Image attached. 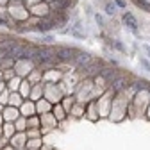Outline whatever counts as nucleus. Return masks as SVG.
Listing matches in <instances>:
<instances>
[{
  "label": "nucleus",
  "instance_id": "39448f33",
  "mask_svg": "<svg viewBox=\"0 0 150 150\" xmlns=\"http://www.w3.org/2000/svg\"><path fill=\"white\" fill-rule=\"evenodd\" d=\"M105 13H107L109 16H115V14H116V6L112 4V2H107V4H105Z\"/></svg>",
  "mask_w": 150,
  "mask_h": 150
},
{
  "label": "nucleus",
  "instance_id": "423d86ee",
  "mask_svg": "<svg viewBox=\"0 0 150 150\" xmlns=\"http://www.w3.org/2000/svg\"><path fill=\"white\" fill-rule=\"evenodd\" d=\"M116 4H118L120 7H123V6H125V4H123V0H116Z\"/></svg>",
  "mask_w": 150,
  "mask_h": 150
},
{
  "label": "nucleus",
  "instance_id": "7ed1b4c3",
  "mask_svg": "<svg viewBox=\"0 0 150 150\" xmlns=\"http://www.w3.org/2000/svg\"><path fill=\"white\" fill-rule=\"evenodd\" d=\"M123 23H125L130 30H132V32L138 30V20L134 18L132 13H123Z\"/></svg>",
  "mask_w": 150,
  "mask_h": 150
},
{
  "label": "nucleus",
  "instance_id": "f257e3e1",
  "mask_svg": "<svg viewBox=\"0 0 150 150\" xmlns=\"http://www.w3.org/2000/svg\"><path fill=\"white\" fill-rule=\"evenodd\" d=\"M75 50H70V48H59L57 52H55V55H57V59L61 61H66V63H75Z\"/></svg>",
  "mask_w": 150,
  "mask_h": 150
},
{
  "label": "nucleus",
  "instance_id": "0eeeda50",
  "mask_svg": "<svg viewBox=\"0 0 150 150\" xmlns=\"http://www.w3.org/2000/svg\"><path fill=\"white\" fill-rule=\"evenodd\" d=\"M145 50H146V54L150 55V45H145Z\"/></svg>",
  "mask_w": 150,
  "mask_h": 150
},
{
  "label": "nucleus",
  "instance_id": "20e7f679",
  "mask_svg": "<svg viewBox=\"0 0 150 150\" xmlns=\"http://www.w3.org/2000/svg\"><path fill=\"white\" fill-rule=\"evenodd\" d=\"M125 82H127V81H125L123 77H120V79H111V88L115 89V91H120Z\"/></svg>",
  "mask_w": 150,
  "mask_h": 150
},
{
  "label": "nucleus",
  "instance_id": "f03ea898",
  "mask_svg": "<svg viewBox=\"0 0 150 150\" xmlns=\"http://www.w3.org/2000/svg\"><path fill=\"white\" fill-rule=\"evenodd\" d=\"M89 63H91V55L88 52H77V54H75V64H77V66L86 68Z\"/></svg>",
  "mask_w": 150,
  "mask_h": 150
}]
</instances>
